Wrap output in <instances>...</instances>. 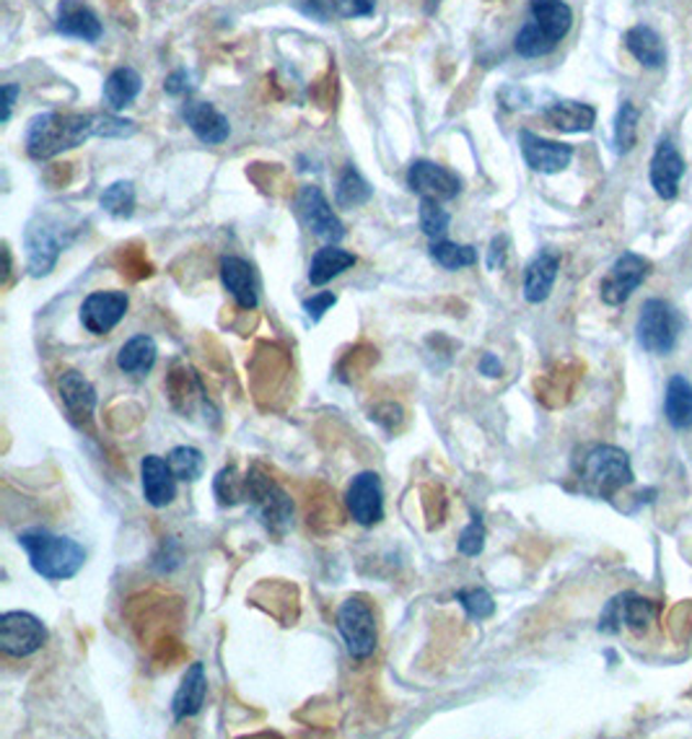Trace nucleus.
Listing matches in <instances>:
<instances>
[{"label": "nucleus", "instance_id": "1", "mask_svg": "<svg viewBox=\"0 0 692 739\" xmlns=\"http://www.w3.org/2000/svg\"><path fill=\"white\" fill-rule=\"evenodd\" d=\"M135 133L133 120H122L114 112L102 114H60L47 112L29 122L26 150L32 159H55L63 150L83 146L93 135L102 138H127Z\"/></svg>", "mask_w": 692, "mask_h": 739}, {"label": "nucleus", "instance_id": "2", "mask_svg": "<svg viewBox=\"0 0 692 739\" xmlns=\"http://www.w3.org/2000/svg\"><path fill=\"white\" fill-rule=\"evenodd\" d=\"M19 545L24 548L29 566L34 573L47 581L74 579L86 563V550L74 537L53 535L47 529H29L19 535Z\"/></svg>", "mask_w": 692, "mask_h": 739}, {"label": "nucleus", "instance_id": "3", "mask_svg": "<svg viewBox=\"0 0 692 739\" xmlns=\"http://www.w3.org/2000/svg\"><path fill=\"white\" fill-rule=\"evenodd\" d=\"M78 234V221L70 213H37L29 221L24 244H26V268L34 278L47 276L57 265V257Z\"/></svg>", "mask_w": 692, "mask_h": 739}, {"label": "nucleus", "instance_id": "4", "mask_svg": "<svg viewBox=\"0 0 692 739\" xmlns=\"http://www.w3.org/2000/svg\"><path fill=\"white\" fill-rule=\"evenodd\" d=\"M247 501L270 535L283 537L293 525V501L270 472L255 464L247 472Z\"/></svg>", "mask_w": 692, "mask_h": 739}, {"label": "nucleus", "instance_id": "5", "mask_svg": "<svg viewBox=\"0 0 692 739\" xmlns=\"http://www.w3.org/2000/svg\"><path fill=\"white\" fill-rule=\"evenodd\" d=\"M337 630H341L345 649L353 659H369L377 651L379 628L373 607L366 597H348L337 609Z\"/></svg>", "mask_w": 692, "mask_h": 739}, {"label": "nucleus", "instance_id": "6", "mask_svg": "<svg viewBox=\"0 0 692 739\" xmlns=\"http://www.w3.org/2000/svg\"><path fill=\"white\" fill-rule=\"evenodd\" d=\"M633 470L628 457L617 447H596L583 459L581 483L594 496H612L617 488L630 483Z\"/></svg>", "mask_w": 692, "mask_h": 739}, {"label": "nucleus", "instance_id": "7", "mask_svg": "<svg viewBox=\"0 0 692 739\" xmlns=\"http://www.w3.org/2000/svg\"><path fill=\"white\" fill-rule=\"evenodd\" d=\"M47 626L26 609L0 615V649L9 657H29L47 643Z\"/></svg>", "mask_w": 692, "mask_h": 739}, {"label": "nucleus", "instance_id": "8", "mask_svg": "<svg viewBox=\"0 0 692 739\" xmlns=\"http://www.w3.org/2000/svg\"><path fill=\"white\" fill-rule=\"evenodd\" d=\"M680 320L672 306L661 299L646 301L638 320V340L648 354H669L674 348Z\"/></svg>", "mask_w": 692, "mask_h": 739}, {"label": "nucleus", "instance_id": "9", "mask_svg": "<svg viewBox=\"0 0 692 739\" xmlns=\"http://www.w3.org/2000/svg\"><path fill=\"white\" fill-rule=\"evenodd\" d=\"M345 508L360 527H373L384 519V485L377 472H358L345 491Z\"/></svg>", "mask_w": 692, "mask_h": 739}, {"label": "nucleus", "instance_id": "10", "mask_svg": "<svg viewBox=\"0 0 692 739\" xmlns=\"http://www.w3.org/2000/svg\"><path fill=\"white\" fill-rule=\"evenodd\" d=\"M295 208H299V219L304 221V226L316 236V239H322L324 244H337L345 236L343 221L337 219V213L333 211V205L327 203L324 192L320 188H314V184L301 188Z\"/></svg>", "mask_w": 692, "mask_h": 739}, {"label": "nucleus", "instance_id": "11", "mask_svg": "<svg viewBox=\"0 0 692 739\" xmlns=\"http://www.w3.org/2000/svg\"><path fill=\"white\" fill-rule=\"evenodd\" d=\"M130 299L125 291H93L81 304V325L91 335H110L125 320Z\"/></svg>", "mask_w": 692, "mask_h": 739}, {"label": "nucleus", "instance_id": "12", "mask_svg": "<svg viewBox=\"0 0 692 739\" xmlns=\"http://www.w3.org/2000/svg\"><path fill=\"white\" fill-rule=\"evenodd\" d=\"M408 188L415 195L446 203V200H454L461 192V179L451 169L442 167V164L421 159L413 161V167L408 169Z\"/></svg>", "mask_w": 692, "mask_h": 739}, {"label": "nucleus", "instance_id": "13", "mask_svg": "<svg viewBox=\"0 0 692 739\" xmlns=\"http://www.w3.org/2000/svg\"><path fill=\"white\" fill-rule=\"evenodd\" d=\"M57 392H60L68 421L76 428H91L93 411H97V390H93L89 379L76 369L63 371L60 379H57Z\"/></svg>", "mask_w": 692, "mask_h": 739}, {"label": "nucleus", "instance_id": "14", "mask_svg": "<svg viewBox=\"0 0 692 739\" xmlns=\"http://www.w3.org/2000/svg\"><path fill=\"white\" fill-rule=\"evenodd\" d=\"M648 262L640 255H623L612 265L607 278L602 281V301L610 306H620L630 299V293L644 283Z\"/></svg>", "mask_w": 692, "mask_h": 739}, {"label": "nucleus", "instance_id": "15", "mask_svg": "<svg viewBox=\"0 0 692 739\" xmlns=\"http://www.w3.org/2000/svg\"><path fill=\"white\" fill-rule=\"evenodd\" d=\"M141 483L143 496L154 508L169 506L177 499V475L171 470L169 459L148 455L141 462Z\"/></svg>", "mask_w": 692, "mask_h": 739}, {"label": "nucleus", "instance_id": "16", "mask_svg": "<svg viewBox=\"0 0 692 739\" xmlns=\"http://www.w3.org/2000/svg\"><path fill=\"white\" fill-rule=\"evenodd\" d=\"M522 154L524 161L535 171H543V175H558V171H563L573 159L571 146L558 141L539 138V135L529 131L522 133Z\"/></svg>", "mask_w": 692, "mask_h": 739}, {"label": "nucleus", "instance_id": "17", "mask_svg": "<svg viewBox=\"0 0 692 739\" xmlns=\"http://www.w3.org/2000/svg\"><path fill=\"white\" fill-rule=\"evenodd\" d=\"M221 281L223 289H226L231 296L236 299V304L242 310H257L259 304V285H257V276L255 268L242 257H223L221 260Z\"/></svg>", "mask_w": 692, "mask_h": 739}, {"label": "nucleus", "instance_id": "18", "mask_svg": "<svg viewBox=\"0 0 692 739\" xmlns=\"http://www.w3.org/2000/svg\"><path fill=\"white\" fill-rule=\"evenodd\" d=\"M55 29L65 34V37H76L83 42H97L102 37V21L81 0H60L57 3Z\"/></svg>", "mask_w": 692, "mask_h": 739}, {"label": "nucleus", "instance_id": "19", "mask_svg": "<svg viewBox=\"0 0 692 739\" xmlns=\"http://www.w3.org/2000/svg\"><path fill=\"white\" fill-rule=\"evenodd\" d=\"M205 695H208L205 667L194 662L187 667L182 683H179L175 693V701H171V716H175V721H187L203 712Z\"/></svg>", "mask_w": 692, "mask_h": 739}, {"label": "nucleus", "instance_id": "20", "mask_svg": "<svg viewBox=\"0 0 692 739\" xmlns=\"http://www.w3.org/2000/svg\"><path fill=\"white\" fill-rule=\"evenodd\" d=\"M182 117L187 127L198 135V141L208 143V146H221L223 141H228L231 125L223 114L208 102H187L182 110Z\"/></svg>", "mask_w": 692, "mask_h": 739}, {"label": "nucleus", "instance_id": "21", "mask_svg": "<svg viewBox=\"0 0 692 739\" xmlns=\"http://www.w3.org/2000/svg\"><path fill=\"white\" fill-rule=\"evenodd\" d=\"M682 171H684L682 156L677 154V148L672 146V143L661 141L651 159V184H654L656 195L672 200L677 195V188H680Z\"/></svg>", "mask_w": 692, "mask_h": 739}, {"label": "nucleus", "instance_id": "22", "mask_svg": "<svg viewBox=\"0 0 692 739\" xmlns=\"http://www.w3.org/2000/svg\"><path fill=\"white\" fill-rule=\"evenodd\" d=\"M654 618V605L644 597H636V594H623V597H615L604 609L602 615V630H617L620 626H630V628H644L651 623Z\"/></svg>", "mask_w": 692, "mask_h": 739}, {"label": "nucleus", "instance_id": "23", "mask_svg": "<svg viewBox=\"0 0 692 739\" xmlns=\"http://www.w3.org/2000/svg\"><path fill=\"white\" fill-rule=\"evenodd\" d=\"M532 24L558 47V42L571 32L573 13L563 0H532Z\"/></svg>", "mask_w": 692, "mask_h": 739}, {"label": "nucleus", "instance_id": "24", "mask_svg": "<svg viewBox=\"0 0 692 739\" xmlns=\"http://www.w3.org/2000/svg\"><path fill=\"white\" fill-rule=\"evenodd\" d=\"M558 268H560V260H558V255H553V253L537 255L535 260L526 265L524 299L529 301V304H543V301L550 296L555 278H558Z\"/></svg>", "mask_w": 692, "mask_h": 739}, {"label": "nucleus", "instance_id": "25", "mask_svg": "<svg viewBox=\"0 0 692 739\" xmlns=\"http://www.w3.org/2000/svg\"><path fill=\"white\" fill-rule=\"evenodd\" d=\"M356 265V255L348 249L337 247V244H327V247L316 249L309 265V283L312 285H327L333 278L343 276L345 270H350Z\"/></svg>", "mask_w": 692, "mask_h": 739}, {"label": "nucleus", "instance_id": "26", "mask_svg": "<svg viewBox=\"0 0 692 739\" xmlns=\"http://www.w3.org/2000/svg\"><path fill=\"white\" fill-rule=\"evenodd\" d=\"M156 358H158V346L154 337L135 335L120 348L118 366H120V371H125V374L146 377L148 371L156 366Z\"/></svg>", "mask_w": 692, "mask_h": 739}, {"label": "nucleus", "instance_id": "27", "mask_svg": "<svg viewBox=\"0 0 692 739\" xmlns=\"http://www.w3.org/2000/svg\"><path fill=\"white\" fill-rule=\"evenodd\" d=\"M545 120L560 133H587L594 127V107L581 102H558L545 110Z\"/></svg>", "mask_w": 692, "mask_h": 739}, {"label": "nucleus", "instance_id": "28", "mask_svg": "<svg viewBox=\"0 0 692 739\" xmlns=\"http://www.w3.org/2000/svg\"><path fill=\"white\" fill-rule=\"evenodd\" d=\"M141 74L133 68H118L112 70L110 78L104 83V104L110 107V112L125 110L138 99L141 94Z\"/></svg>", "mask_w": 692, "mask_h": 739}, {"label": "nucleus", "instance_id": "29", "mask_svg": "<svg viewBox=\"0 0 692 739\" xmlns=\"http://www.w3.org/2000/svg\"><path fill=\"white\" fill-rule=\"evenodd\" d=\"M625 45H628L633 57L644 63L646 68H661V66H665V60H667L665 45H661L659 34H656L654 29H648V26L630 29V32L625 34Z\"/></svg>", "mask_w": 692, "mask_h": 739}, {"label": "nucleus", "instance_id": "30", "mask_svg": "<svg viewBox=\"0 0 692 739\" xmlns=\"http://www.w3.org/2000/svg\"><path fill=\"white\" fill-rule=\"evenodd\" d=\"M667 421L674 428L692 426V384L684 377H672L667 384Z\"/></svg>", "mask_w": 692, "mask_h": 739}, {"label": "nucleus", "instance_id": "31", "mask_svg": "<svg viewBox=\"0 0 692 739\" xmlns=\"http://www.w3.org/2000/svg\"><path fill=\"white\" fill-rule=\"evenodd\" d=\"M373 195V188L366 182L364 175L356 167H345V171L337 179L335 188V203L341 208H358L364 203H369Z\"/></svg>", "mask_w": 692, "mask_h": 739}, {"label": "nucleus", "instance_id": "32", "mask_svg": "<svg viewBox=\"0 0 692 739\" xmlns=\"http://www.w3.org/2000/svg\"><path fill=\"white\" fill-rule=\"evenodd\" d=\"M431 260L442 265L444 270H461L478 262V249L470 247V244L436 239L431 244Z\"/></svg>", "mask_w": 692, "mask_h": 739}, {"label": "nucleus", "instance_id": "33", "mask_svg": "<svg viewBox=\"0 0 692 739\" xmlns=\"http://www.w3.org/2000/svg\"><path fill=\"white\" fill-rule=\"evenodd\" d=\"M213 493L221 506H236L247 501V475H239L234 464L223 468L213 480Z\"/></svg>", "mask_w": 692, "mask_h": 739}, {"label": "nucleus", "instance_id": "34", "mask_svg": "<svg viewBox=\"0 0 692 739\" xmlns=\"http://www.w3.org/2000/svg\"><path fill=\"white\" fill-rule=\"evenodd\" d=\"M417 221H421L423 234L431 236V239L436 242V239H444L446 232H449L451 215L442 203H438V200L421 198V208H417Z\"/></svg>", "mask_w": 692, "mask_h": 739}, {"label": "nucleus", "instance_id": "35", "mask_svg": "<svg viewBox=\"0 0 692 739\" xmlns=\"http://www.w3.org/2000/svg\"><path fill=\"white\" fill-rule=\"evenodd\" d=\"M99 203L110 215L114 219H130L133 215V208H135V188L133 182H127V179H120V182H112L110 188L102 192V198H99Z\"/></svg>", "mask_w": 692, "mask_h": 739}, {"label": "nucleus", "instance_id": "36", "mask_svg": "<svg viewBox=\"0 0 692 739\" xmlns=\"http://www.w3.org/2000/svg\"><path fill=\"white\" fill-rule=\"evenodd\" d=\"M169 464L175 470L177 480H185V483H194L205 470V457L203 451L194 447H175L169 451Z\"/></svg>", "mask_w": 692, "mask_h": 739}, {"label": "nucleus", "instance_id": "37", "mask_svg": "<svg viewBox=\"0 0 692 739\" xmlns=\"http://www.w3.org/2000/svg\"><path fill=\"white\" fill-rule=\"evenodd\" d=\"M457 602L467 613V618H472V620H485L495 613L493 597H490V592L480 590V586H475V590H459Z\"/></svg>", "mask_w": 692, "mask_h": 739}, {"label": "nucleus", "instance_id": "38", "mask_svg": "<svg viewBox=\"0 0 692 739\" xmlns=\"http://www.w3.org/2000/svg\"><path fill=\"white\" fill-rule=\"evenodd\" d=\"M553 49H555L553 42L547 40L532 21H526L522 32L516 34V53L522 57H543L547 53H553Z\"/></svg>", "mask_w": 692, "mask_h": 739}, {"label": "nucleus", "instance_id": "39", "mask_svg": "<svg viewBox=\"0 0 692 739\" xmlns=\"http://www.w3.org/2000/svg\"><path fill=\"white\" fill-rule=\"evenodd\" d=\"M314 9H327L343 19L371 16L377 9V0H309Z\"/></svg>", "mask_w": 692, "mask_h": 739}, {"label": "nucleus", "instance_id": "40", "mask_svg": "<svg viewBox=\"0 0 692 739\" xmlns=\"http://www.w3.org/2000/svg\"><path fill=\"white\" fill-rule=\"evenodd\" d=\"M636 125H638V110L630 102H625L617 112V125H615V141L617 150H630L636 143Z\"/></svg>", "mask_w": 692, "mask_h": 739}, {"label": "nucleus", "instance_id": "41", "mask_svg": "<svg viewBox=\"0 0 692 739\" xmlns=\"http://www.w3.org/2000/svg\"><path fill=\"white\" fill-rule=\"evenodd\" d=\"M482 548H485V525H482L480 514H472V522L459 535V552L467 558H475L480 556Z\"/></svg>", "mask_w": 692, "mask_h": 739}, {"label": "nucleus", "instance_id": "42", "mask_svg": "<svg viewBox=\"0 0 692 739\" xmlns=\"http://www.w3.org/2000/svg\"><path fill=\"white\" fill-rule=\"evenodd\" d=\"M337 304V296L333 291H322V293H314L312 299L304 301V312L306 317L312 322H320L324 314H327L333 306Z\"/></svg>", "mask_w": 692, "mask_h": 739}, {"label": "nucleus", "instance_id": "43", "mask_svg": "<svg viewBox=\"0 0 692 739\" xmlns=\"http://www.w3.org/2000/svg\"><path fill=\"white\" fill-rule=\"evenodd\" d=\"M187 81H190V76H187L185 70H177V74H171V76L167 78V83H164V89H167L169 94H175V97L187 94V91H190V83H187Z\"/></svg>", "mask_w": 692, "mask_h": 739}, {"label": "nucleus", "instance_id": "44", "mask_svg": "<svg viewBox=\"0 0 692 739\" xmlns=\"http://www.w3.org/2000/svg\"><path fill=\"white\" fill-rule=\"evenodd\" d=\"M503 257H506V239H503V236H499V239H493V244H490V257H488V268H499V265H503Z\"/></svg>", "mask_w": 692, "mask_h": 739}, {"label": "nucleus", "instance_id": "45", "mask_svg": "<svg viewBox=\"0 0 692 739\" xmlns=\"http://www.w3.org/2000/svg\"><path fill=\"white\" fill-rule=\"evenodd\" d=\"M21 94V89L16 83H5L3 86V122L11 120V110L16 104V97Z\"/></svg>", "mask_w": 692, "mask_h": 739}, {"label": "nucleus", "instance_id": "46", "mask_svg": "<svg viewBox=\"0 0 692 739\" xmlns=\"http://www.w3.org/2000/svg\"><path fill=\"white\" fill-rule=\"evenodd\" d=\"M480 371L485 377H501L503 366H501V361L493 354H485V356L480 358Z\"/></svg>", "mask_w": 692, "mask_h": 739}]
</instances>
